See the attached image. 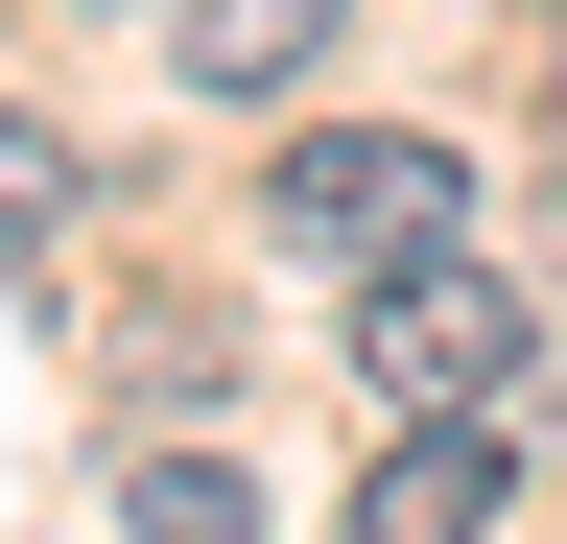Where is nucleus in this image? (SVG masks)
Segmentation results:
<instances>
[{
	"mask_svg": "<svg viewBox=\"0 0 567 544\" xmlns=\"http://www.w3.org/2000/svg\"><path fill=\"white\" fill-rule=\"evenodd\" d=\"M354 356H379V402H496L544 356V308L496 285V260L450 237V260H379V308H354Z\"/></svg>",
	"mask_w": 567,
	"mask_h": 544,
	"instance_id": "nucleus-2",
	"label": "nucleus"
},
{
	"mask_svg": "<svg viewBox=\"0 0 567 544\" xmlns=\"http://www.w3.org/2000/svg\"><path fill=\"white\" fill-rule=\"evenodd\" d=\"M308 48H331V0H166V72L189 95H284Z\"/></svg>",
	"mask_w": 567,
	"mask_h": 544,
	"instance_id": "nucleus-4",
	"label": "nucleus"
},
{
	"mask_svg": "<svg viewBox=\"0 0 567 544\" xmlns=\"http://www.w3.org/2000/svg\"><path fill=\"white\" fill-rule=\"evenodd\" d=\"M118 544H260V497H237V473H213V450H166V473H142V497H118Z\"/></svg>",
	"mask_w": 567,
	"mask_h": 544,
	"instance_id": "nucleus-5",
	"label": "nucleus"
},
{
	"mask_svg": "<svg viewBox=\"0 0 567 544\" xmlns=\"http://www.w3.org/2000/svg\"><path fill=\"white\" fill-rule=\"evenodd\" d=\"M520 521V450H496V402H402V450L354 473V544H496Z\"/></svg>",
	"mask_w": 567,
	"mask_h": 544,
	"instance_id": "nucleus-3",
	"label": "nucleus"
},
{
	"mask_svg": "<svg viewBox=\"0 0 567 544\" xmlns=\"http://www.w3.org/2000/svg\"><path fill=\"white\" fill-rule=\"evenodd\" d=\"M473 237V166L402 143V119H354V143H284V260H331V285H379V260H450Z\"/></svg>",
	"mask_w": 567,
	"mask_h": 544,
	"instance_id": "nucleus-1",
	"label": "nucleus"
}]
</instances>
